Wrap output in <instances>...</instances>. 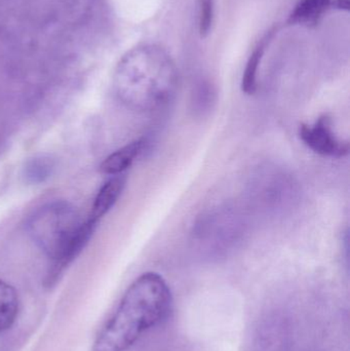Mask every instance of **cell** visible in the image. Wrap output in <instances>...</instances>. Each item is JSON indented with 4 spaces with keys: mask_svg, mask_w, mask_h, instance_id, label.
Masks as SVG:
<instances>
[{
    "mask_svg": "<svg viewBox=\"0 0 350 351\" xmlns=\"http://www.w3.org/2000/svg\"><path fill=\"white\" fill-rule=\"evenodd\" d=\"M53 160L45 156H38L29 160L25 167V177L31 183H40L45 182L49 176L53 174Z\"/></svg>",
    "mask_w": 350,
    "mask_h": 351,
    "instance_id": "12",
    "label": "cell"
},
{
    "mask_svg": "<svg viewBox=\"0 0 350 351\" xmlns=\"http://www.w3.org/2000/svg\"><path fill=\"white\" fill-rule=\"evenodd\" d=\"M213 0H201L199 3V27L201 36L210 32L213 23Z\"/></svg>",
    "mask_w": 350,
    "mask_h": 351,
    "instance_id": "13",
    "label": "cell"
},
{
    "mask_svg": "<svg viewBox=\"0 0 350 351\" xmlns=\"http://www.w3.org/2000/svg\"><path fill=\"white\" fill-rule=\"evenodd\" d=\"M147 145L148 140L146 138H140L127 144L121 149L111 154L108 158H105L100 167L101 172L110 176L121 175L143 154Z\"/></svg>",
    "mask_w": 350,
    "mask_h": 351,
    "instance_id": "7",
    "label": "cell"
},
{
    "mask_svg": "<svg viewBox=\"0 0 350 351\" xmlns=\"http://www.w3.org/2000/svg\"><path fill=\"white\" fill-rule=\"evenodd\" d=\"M268 39V36L262 39V41L257 45L256 49L249 58L242 80V90L245 94L253 95L256 92L259 65H260L261 60L264 55L265 47H266Z\"/></svg>",
    "mask_w": 350,
    "mask_h": 351,
    "instance_id": "11",
    "label": "cell"
},
{
    "mask_svg": "<svg viewBox=\"0 0 350 351\" xmlns=\"http://www.w3.org/2000/svg\"><path fill=\"white\" fill-rule=\"evenodd\" d=\"M125 185V179L123 176H113L101 187L95 197L90 218L98 222L113 208L119 196L123 193Z\"/></svg>",
    "mask_w": 350,
    "mask_h": 351,
    "instance_id": "8",
    "label": "cell"
},
{
    "mask_svg": "<svg viewBox=\"0 0 350 351\" xmlns=\"http://www.w3.org/2000/svg\"><path fill=\"white\" fill-rule=\"evenodd\" d=\"M246 230L244 214L234 206H219L203 214L193 227L195 245L221 251L238 245Z\"/></svg>",
    "mask_w": 350,
    "mask_h": 351,
    "instance_id": "4",
    "label": "cell"
},
{
    "mask_svg": "<svg viewBox=\"0 0 350 351\" xmlns=\"http://www.w3.org/2000/svg\"><path fill=\"white\" fill-rule=\"evenodd\" d=\"M172 307V293L155 272L142 274L127 289L114 315L99 333L94 351H127L145 332L162 323Z\"/></svg>",
    "mask_w": 350,
    "mask_h": 351,
    "instance_id": "1",
    "label": "cell"
},
{
    "mask_svg": "<svg viewBox=\"0 0 350 351\" xmlns=\"http://www.w3.org/2000/svg\"><path fill=\"white\" fill-rule=\"evenodd\" d=\"M330 4L331 0H300L290 16V23L314 24L326 12Z\"/></svg>",
    "mask_w": 350,
    "mask_h": 351,
    "instance_id": "10",
    "label": "cell"
},
{
    "mask_svg": "<svg viewBox=\"0 0 350 351\" xmlns=\"http://www.w3.org/2000/svg\"><path fill=\"white\" fill-rule=\"evenodd\" d=\"M18 297L10 285L0 280V332L10 329L18 315Z\"/></svg>",
    "mask_w": 350,
    "mask_h": 351,
    "instance_id": "9",
    "label": "cell"
},
{
    "mask_svg": "<svg viewBox=\"0 0 350 351\" xmlns=\"http://www.w3.org/2000/svg\"><path fill=\"white\" fill-rule=\"evenodd\" d=\"M298 192L295 179L275 166L261 167L249 183L251 202L271 212H279L291 206L297 198Z\"/></svg>",
    "mask_w": 350,
    "mask_h": 351,
    "instance_id": "5",
    "label": "cell"
},
{
    "mask_svg": "<svg viewBox=\"0 0 350 351\" xmlns=\"http://www.w3.org/2000/svg\"><path fill=\"white\" fill-rule=\"evenodd\" d=\"M336 8H340V10H349V0H336L335 3Z\"/></svg>",
    "mask_w": 350,
    "mask_h": 351,
    "instance_id": "14",
    "label": "cell"
},
{
    "mask_svg": "<svg viewBox=\"0 0 350 351\" xmlns=\"http://www.w3.org/2000/svg\"><path fill=\"white\" fill-rule=\"evenodd\" d=\"M299 136L310 149L320 156L340 158L349 154V143L335 134L332 119L328 115H323L312 125H300Z\"/></svg>",
    "mask_w": 350,
    "mask_h": 351,
    "instance_id": "6",
    "label": "cell"
},
{
    "mask_svg": "<svg viewBox=\"0 0 350 351\" xmlns=\"http://www.w3.org/2000/svg\"><path fill=\"white\" fill-rule=\"evenodd\" d=\"M179 74L171 56L158 45L132 49L115 70L113 88L123 104L137 111L166 107L178 90Z\"/></svg>",
    "mask_w": 350,
    "mask_h": 351,
    "instance_id": "2",
    "label": "cell"
},
{
    "mask_svg": "<svg viewBox=\"0 0 350 351\" xmlns=\"http://www.w3.org/2000/svg\"><path fill=\"white\" fill-rule=\"evenodd\" d=\"M97 223L90 217L82 220L71 204L55 202L33 213L27 228L37 247L57 269H61L77 257L92 237Z\"/></svg>",
    "mask_w": 350,
    "mask_h": 351,
    "instance_id": "3",
    "label": "cell"
}]
</instances>
